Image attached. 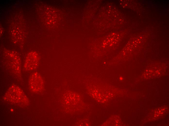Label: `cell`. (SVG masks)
I'll use <instances>...</instances> for the list:
<instances>
[{"mask_svg": "<svg viewBox=\"0 0 169 126\" xmlns=\"http://www.w3.org/2000/svg\"><path fill=\"white\" fill-rule=\"evenodd\" d=\"M40 57L36 52H30L25 59L24 67L27 70L31 71L36 69L39 65Z\"/></svg>", "mask_w": 169, "mask_h": 126, "instance_id": "4", "label": "cell"}, {"mask_svg": "<svg viewBox=\"0 0 169 126\" xmlns=\"http://www.w3.org/2000/svg\"><path fill=\"white\" fill-rule=\"evenodd\" d=\"M5 59L7 64L17 76L21 77V60L19 56L14 54L7 55Z\"/></svg>", "mask_w": 169, "mask_h": 126, "instance_id": "2", "label": "cell"}, {"mask_svg": "<svg viewBox=\"0 0 169 126\" xmlns=\"http://www.w3.org/2000/svg\"><path fill=\"white\" fill-rule=\"evenodd\" d=\"M29 80L30 89L33 91L38 93L43 90L44 87L43 80L38 72H35L32 74Z\"/></svg>", "mask_w": 169, "mask_h": 126, "instance_id": "3", "label": "cell"}, {"mask_svg": "<svg viewBox=\"0 0 169 126\" xmlns=\"http://www.w3.org/2000/svg\"><path fill=\"white\" fill-rule=\"evenodd\" d=\"M4 98L8 102L14 104L26 105L28 102L27 97L23 92L16 85H12L9 88Z\"/></svg>", "mask_w": 169, "mask_h": 126, "instance_id": "1", "label": "cell"}]
</instances>
